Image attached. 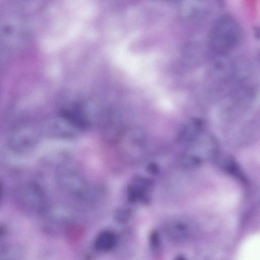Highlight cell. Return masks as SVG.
Returning a JSON list of instances; mask_svg holds the SVG:
<instances>
[{"instance_id":"cell-1","label":"cell","mask_w":260,"mask_h":260,"mask_svg":"<svg viewBox=\"0 0 260 260\" xmlns=\"http://www.w3.org/2000/svg\"><path fill=\"white\" fill-rule=\"evenodd\" d=\"M241 30L238 22L231 16L219 17L213 24L209 36V45L217 57L223 58L238 45Z\"/></svg>"},{"instance_id":"cell-2","label":"cell","mask_w":260,"mask_h":260,"mask_svg":"<svg viewBox=\"0 0 260 260\" xmlns=\"http://www.w3.org/2000/svg\"><path fill=\"white\" fill-rule=\"evenodd\" d=\"M198 230L197 223L193 220L184 217L170 219L163 226L166 238L175 243L183 242L191 239Z\"/></svg>"},{"instance_id":"cell-3","label":"cell","mask_w":260,"mask_h":260,"mask_svg":"<svg viewBox=\"0 0 260 260\" xmlns=\"http://www.w3.org/2000/svg\"><path fill=\"white\" fill-rule=\"evenodd\" d=\"M116 234L111 230H104L95 237L93 246L100 252H108L115 248L118 243Z\"/></svg>"},{"instance_id":"cell-4","label":"cell","mask_w":260,"mask_h":260,"mask_svg":"<svg viewBox=\"0 0 260 260\" xmlns=\"http://www.w3.org/2000/svg\"><path fill=\"white\" fill-rule=\"evenodd\" d=\"M203 124V121L199 118L191 119L179 133L178 140L190 143L201 135Z\"/></svg>"},{"instance_id":"cell-5","label":"cell","mask_w":260,"mask_h":260,"mask_svg":"<svg viewBox=\"0 0 260 260\" xmlns=\"http://www.w3.org/2000/svg\"><path fill=\"white\" fill-rule=\"evenodd\" d=\"M62 116L66 120L77 128L85 129L89 126L88 120L79 107L75 106L64 110L62 112Z\"/></svg>"},{"instance_id":"cell-6","label":"cell","mask_w":260,"mask_h":260,"mask_svg":"<svg viewBox=\"0 0 260 260\" xmlns=\"http://www.w3.org/2000/svg\"><path fill=\"white\" fill-rule=\"evenodd\" d=\"M132 185L137 193L138 201L144 204H148L150 201L149 193L153 186L152 180L137 176L133 179Z\"/></svg>"},{"instance_id":"cell-7","label":"cell","mask_w":260,"mask_h":260,"mask_svg":"<svg viewBox=\"0 0 260 260\" xmlns=\"http://www.w3.org/2000/svg\"><path fill=\"white\" fill-rule=\"evenodd\" d=\"M24 251L16 244H0V260H23Z\"/></svg>"},{"instance_id":"cell-8","label":"cell","mask_w":260,"mask_h":260,"mask_svg":"<svg viewBox=\"0 0 260 260\" xmlns=\"http://www.w3.org/2000/svg\"><path fill=\"white\" fill-rule=\"evenodd\" d=\"M180 6V12L182 17L188 18L200 16L205 10V5L201 2H185Z\"/></svg>"},{"instance_id":"cell-9","label":"cell","mask_w":260,"mask_h":260,"mask_svg":"<svg viewBox=\"0 0 260 260\" xmlns=\"http://www.w3.org/2000/svg\"><path fill=\"white\" fill-rule=\"evenodd\" d=\"M221 165L228 173L236 177L239 180L242 181L245 180L238 164L232 156H226L223 158Z\"/></svg>"},{"instance_id":"cell-10","label":"cell","mask_w":260,"mask_h":260,"mask_svg":"<svg viewBox=\"0 0 260 260\" xmlns=\"http://www.w3.org/2000/svg\"><path fill=\"white\" fill-rule=\"evenodd\" d=\"M132 215V212L129 209L122 208L115 211L114 216L117 222L125 223L131 219Z\"/></svg>"},{"instance_id":"cell-11","label":"cell","mask_w":260,"mask_h":260,"mask_svg":"<svg viewBox=\"0 0 260 260\" xmlns=\"http://www.w3.org/2000/svg\"><path fill=\"white\" fill-rule=\"evenodd\" d=\"M149 244L152 251L155 253L159 247V237L156 231L151 232L149 237Z\"/></svg>"},{"instance_id":"cell-12","label":"cell","mask_w":260,"mask_h":260,"mask_svg":"<svg viewBox=\"0 0 260 260\" xmlns=\"http://www.w3.org/2000/svg\"><path fill=\"white\" fill-rule=\"evenodd\" d=\"M127 200L132 203H134L138 201L137 192L132 184L128 185L127 186Z\"/></svg>"},{"instance_id":"cell-13","label":"cell","mask_w":260,"mask_h":260,"mask_svg":"<svg viewBox=\"0 0 260 260\" xmlns=\"http://www.w3.org/2000/svg\"><path fill=\"white\" fill-rule=\"evenodd\" d=\"M146 170L149 173L155 175L159 172V168L156 164L151 163L147 166Z\"/></svg>"},{"instance_id":"cell-14","label":"cell","mask_w":260,"mask_h":260,"mask_svg":"<svg viewBox=\"0 0 260 260\" xmlns=\"http://www.w3.org/2000/svg\"><path fill=\"white\" fill-rule=\"evenodd\" d=\"M7 232V228L3 225L0 224V238L5 235Z\"/></svg>"},{"instance_id":"cell-15","label":"cell","mask_w":260,"mask_h":260,"mask_svg":"<svg viewBox=\"0 0 260 260\" xmlns=\"http://www.w3.org/2000/svg\"><path fill=\"white\" fill-rule=\"evenodd\" d=\"M175 260H187L186 258L185 257H184V256H179L178 257H177Z\"/></svg>"}]
</instances>
